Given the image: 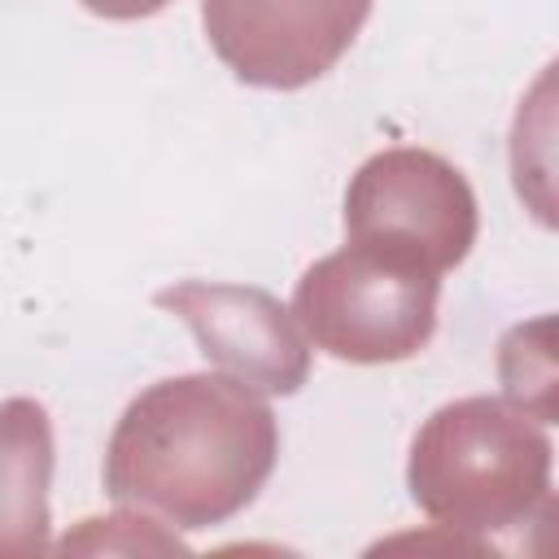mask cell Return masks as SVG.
Listing matches in <instances>:
<instances>
[{
  "mask_svg": "<svg viewBox=\"0 0 559 559\" xmlns=\"http://www.w3.org/2000/svg\"><path fill=\"white\" fill-rule=\"evenodd\" d=\"M345 236L441 275L476 240V197L445 157L384 148L358 166L345 192Z\"/></svg>",
  "mask_w": 559,
  "mask_h": 559,
  "instance_id": "obj_4",
  "label": "cell"
},
{
  "mask_svg": "<svg viewBox=\"0 0 559 559\" xmlns=\"http://www.w3.org/2000/svg\"><path fill=\"white\" fill-rule=\"evenodd\" d=\"M437 271L349 240L297 280L293 314L332 358L402 362L428 345L437 328Z\"/></svg>",
  "mask_w": 559,
  "mask_h": 559,
  "instance_id": "obj_3",
  "label": "cell"
},
{
  "mask_svg": "<svg viewBox=\"0 0 559 559\" xmlns=\"http://www.w3.org/2000/svg\"><path fill=\"white\" fill-rule=\"evenodd\" d=\"M498 380L515 411L559 424V314H542L502 332Z\"/></svg>",
  "mask_w": 559,
  "mask_h": 559,
  "instance_id": "obj_8",
  "label": "cell"
},
{
  "mask_svg": "<svg viewBox=\"0 0 559 559\" xmlns=\"http://www.w3.org/2000/svg\"><path fill=\"white\" fill-rule=\"evenodd\" d=\"M511 183L524 210L559 231V57L533 79L511 122Z\"/></svg>",
  "mask_w": 559,
  "mask_h": 559,
  "instance_id": "obj_7",
  "label": "cell"
},
{
  "mask_svg": "<svg viewBox=\"0 0 559 559\" xmlns=\"http://www.w3.org/2000/svg\"><path fill=\"white\" fill-rule=\"evenodd\" d=\"M371 0H201L218 61L253 87L293 92L323 79L358 39Z\"/></svg>",
  "mask_w": 559,
  "mask_h": 559,
  "instance_id": "obj_5",
  "label": "cell"
},
{
  "mask_svg": "<svg viewBox=\"0 0 559 559\" xmlns=\"http://www.w3.org/2000/svg\"><path fill=\"white\" fill-rule=\"evenodd\" d=\"M280 454L271 406L236 376H179L144 389L105 450V493L175 528L245 511Z\"/></svg>",
  "mask_w": 559,
  "mask_h": 559,
  "instance_id": "obj_1",
  "label": "cell"
},
{
  "mask_svg": "<svg viewBox=\"0 0 559 559\" xmlns=\"http://www.w3.org/2000/svg\"><path fill=\"white\" fill-rule=\"evenodd\" d=\"M162 310L179 314L201 354L231 371L236 380L262 393H297L310 376V349L293 323V314L253 284H205L183 280L153 297Z\"/></svg>",
  "mask_w": 559,
  "mask_h": 559,
  "instance_id": "obj_6",
  "label": "cell"
},
{
  "mask_svg": "<svg viewBox=\"0 0 559 559\" xmlns=\"http://www.w3.org/2000/svg\"><path fill=\"white\" fill-rule=\"evenodd\" d=\"M79 4L100 13V17H114V22H135V17H148V13L166 9L170 0H79Z\"/></svg>",
  "mask_w": 559,
  "mask_h": 559,
  "instance_id": "obj_9",
  "label": "cell"
},
{
  "mask_svg": "<svg viewBox=\"0 0 559 559\" xmlns=\"http://www.w3.org/2000/svg\"><path fill=\"white\" fill-rule=\"evenodd\" d=\"M411 498L454 533H550L559 550V498L550 485V441L498 397L441 406L411 445Z\"/></svg>",
  "mask_w": 559,
  "mask_h": 559,
  "instance_id": "obj_2",
  "label": "cell"
}]
</instances>
